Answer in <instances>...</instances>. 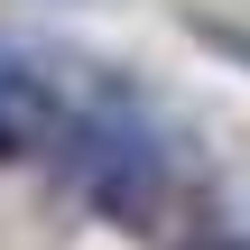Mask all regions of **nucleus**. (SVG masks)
Listing matches in <instances>:
<instances>
[{
    "mask_svg": "<svg viewBox=\"0 0 250 250\" xmlns=\"http://www.w3.org/2000/svg\"><path fill=\"white\" fill-rule=\"evenodd\" d=\"M195 250H241V241H195Z\"/></svg>",
    "mask_w": 250,
    "mask_h": 250,
    "instance_id": "obj_1",
    "label": "nucleus"
}]
</instances>
